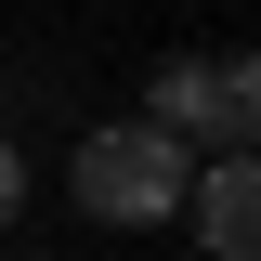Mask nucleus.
<instances>
[{"mask_svg": "<svg viewBox=\"0 0 261 261\" xmlns=\"http://www.w3.org/2000/svg\"><path fill=\"white\" fill-rule=\"evenodd\" d=\"M222 157H261V53L222 65Z\"/></svg>", "mask_w": 261, "mask_h": 261, "instance_id": "obj_4", "label": "nucleus"}, {"mask_svg": "<svg viewBox=\"0 0 261 261\" xmlns=\"http://www.w3.org/2000/svg\"><path fill=\"white\" fill-rule=\"evenodd\" d=\"M13 209H27V157L0 144V222H13Z\"/></svg>", "mask_w": 261, "mask_h": 261, "instance_id": "obj_5", "label": "nucleus"}, {"mask_svg": "<svg viewBox=\"0 0 261 261\" xmlns=\"http://www.w3.org/2000/svg\"><path fill=\"white\" fill-rule=\"evenodd\" d=\"M65 196H79V222H105V235H157V222H183L196 157H183V144H157L144 118H105V130H79Z\"/></svg>", "mask_w": 261, "mask_h": 261, "instance_id": "obj_1", "label": "nucleus"}, {"mask_svg": "<svg viewBox=\"0 0 261 261\" xmlns=\"http://www.w3.org/2000/svg\"><path fill=\"white\" fill-rule=\"evenodd\" d=\"M144 130L183 144V157H196V144H222V65H209V53H170L157 79H144Z\"/></svg>", "mask_w": 261, "mask_h": 261, "instance_id": "obj_3", "label": "nucleus"}, {"mask_svg": "<svg viewBox=\"0 0 261 261\" xmlns=\"http://www.w3.org/2000/svg\"><path fill=\"white\" fill-rule=\"evenodd\" d=\"M183 222H196L209 261H261V157H209L196 196H183Z\"/></svg>", "mask_w": 261, "mask_h": 261, "instance_id": "obj_2", "label": "nucleus"}]
</instances>
